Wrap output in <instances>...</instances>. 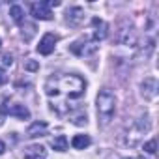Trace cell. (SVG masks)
<instances>
[{
  "instance_id": "7a4b0ae2",
  "label": "cell",
  "mask_w": 159,
  "mask_h": 159,
  "mask_svg": "<svg viewBox=\"0 0 159 159\" xmlns=\"http://www.w3.org/2000/svg\"><path fill=\"white\" fill-rule=\"evenodd\" d=\"M96 107H98V114L103 125H107L112 120L114 109H116V98L109 92V90H101L96 98Z\"/></svg>"
},
{
  "instance_id": "5bb4252c",
  "label": "cell",
  "mask_w": 159,
  "mask_h": 159,
  "mask_svg": "<svg viewBox=\"0 0 159 159\" xmlns=\"http://www.w3.org/2000/svg\"><path fill=\"white\" fill-rule=\"evenodd\" d=\"M71 122H73V124H77V125H84V124H86V112H83V111H81L77 116H71Z\"/></svg>"
},
{
  "instance_id": "44dd1931",
  "label": "cell",
  "mask_w": 159,
  "mask_h": 159,
  "mask_svg": "<svg viewBox=\"0 0 159 159\" xmlns=\"http://www.w3.org/2000/svg\"><path fill=\"white\" fill-rule=\"evenodd\" d=\"M0 45H2V41H0Z\"/></svg>"
},
{
  "instance_id": "ffe728a7",
  "label": "cell",
  "mask_w": 159,
  "mask_h": 159,
  "mask_svg": "<svg viewBox=\"0 0 159 159\" xmlns=\"http://www.w3.org/2000/svg\"><path fill=\"white\" fill-rule=\"evenodd\" d=\"M0 125H2V120H0Z\"/></svg>"
},
{
  "instance_id": "4fadbf2b",
  "label": "cell",
  "mask_w": 159,
  "mask_h": 159,
  "mask_svg": "<svg viewBox=\"0 0 159 159\" xmlns=\"http://www.w3.org/2000/svg\"><path fill=\"white\" fill-rule=\"evenodd\" d=\"M10 15H11V19H13L17 25H21L23 19H25V13H23V8H21V6H11Z\"/></svg>"
},
{
  "instance_id": "9a60e30c",
  "label": "cell",
  "mask_w": 159,
  "mask_h": 159,
  "mask_svg": "<svg viewBox=\"0 0 159 159\" xmlns=\"http://www.w3.org/2000/svg\"><path fill=\"white\" fill-rule=\"evenodd\" d=\"M0 62H2L4 66H11V64H13V56H11V52H2V54H0Z\"/></svg>"
},
{
  "instance_id": "3957f363",
  "label": "cell",
  "mask_w": 159,
  "mask_h": 159,
  "mask_svg": "<svg viewBox=\"0 0 159 159\" xmlns=\"http://www.w3.org/2000/svg\"><path fill=\"white\" fill-rule=\"evenodd\" d=\"M56 41H58V38L54 36V34H45L41 39H39V45H38V52L39 54H43V56H49L52 51H54V47H56Z\"/></svg>"
},
{
  "instance_id": "9c48e42d",
  "label": "cell",
  "mask_w": 159,
  "mask_h": 159,
  "mask_svg": "<svg viewBox=\"0 0 159 159\" xmlns=\"http://www.w3.org/2000/svg\"><path fill=\"white\" fill-rule=\"evenodd\" d=\"M8 114L13 116V118H19V120H28L30 118V111L25 105H13V107H10Z\"/></svg>"
},
{
  "instance_id": "52a82bcc",
  "label": "cell",
  "mask_w": 159,
  "mask_h": 159,
  "mask_svg": "<svg viewBox=\"0 0 159 159\" xmlns=\"http://www.w3.org/2000/svg\"><path fill=\"white\" fill-rule=\"evenodd\" d=\"M155 94H157V81L152 79V77L144 79V83H142V96L146 99H153Z\"/></svg>"
},
{
  "instance_id": "ba28073f",
  "label": "cell",
  "mask_w": 159,
  "mask_h": 159,
  "mask_svg": "<svg viewBox=\"0 0 159 159\" xmlns=\"http://www.w3.org/2000/svg\"><path fill=\"white\" fill-rule=\"evenodd\" d=\"M47 135V124L45 122H34L28 129H26V137L36 139V137H43Z\"/></svg>"
},
{
  "instance_id": "5b68a950",
  "label": "cell",
  "mask_w": 159,
  "mask_h": 159,
  "mask_svg": "<svg viewBox=\"0 0 159 159\" xmlns=\"http://www.w3.org/2000/svg\"><path fill=\"white\" fill-rule=\"evenodd\" d=\"M25 159H47V150L41 144H32L25 148Z\"/></svg>"
},
{
  "instance_id": "7c38bea8",
  "label": "cell",
  "mask_w": 159,
  "mask_h": 159,
  "mask_svg": "<svg viewBox=\"0 0 159 159\" xmlns=\"http://www.w3.org/2000/svg\"><path fill=\"white\" fill-rule=\"evenodd\" d=\"M51 146H52L56 152H66V150H67V139H66L64 135H58V137H54V139L51 140Z\"/></svg>"
},
{
  "instance_id": "6da1fadb",
  "label": "cell",
  "mask_w": 159,
  "mask_h": 159,
  "mask_svg": "<svg viewBox=\"0 0 159 159\" xmlns=\"http://www.w3.org/2000/svg\"><path fill=\"white\" fill-rule=\"evenodd\" d=\"M84 86H86L84 81L79 75H66L60 79L51 77L45 84V94L52 98V96H58L60 90H66L69 98H81L84 94Z\"/></svg>"
},
{
  "instance_id": "277c9868",
  "label": "cell",
  "mask_w": 159,
  "mask_h": 159,
  "mask_svg": "<svg viewBox=\"0 0 159 159\" xmlns=\"http://www.w3.org/2000/svg\"><path fill=\"white\" fill-rule=\"evenodd\" d=\"M30 13L34 15V19H39V21H51L52 19V13H51L47 2H34L30 6Z\"/></svg>"
},
{
  "instance_id": "e0dca14e",
  "label": "cell",
  "mask_w": 159,
  "mask_h": 159,
  "mask_svg": "<svg viewBox=\"0 0 159 159\" xmlns=\"http://www.w3.org/2000/svg\"><path fill=\"white\" fill-rule=\"evenodd\" d=\"M144 150H146L148 153H155V140L146 142V144H144Z\"/></svg>"
},
{
  "instance_id": "d6986e66",
  "label": "cell",
  "mask_w": 159,
  "mask_h": 159,
  "mask_svg": "<svg viewBox=\"0 0 159 159\" xmlns=\"http://www.w3.org/2000/svg\"><path fill=\"white\" fill-rule=\"evenodd\" d=\"M4 152H6V144H4V142H2V140H0V155H2V153H4Z\"/></svg>"
},
{
  "instance_id": "30bf717a",
  "label": "cell",
  "mask_w": 159,
  "mask_h": 159,
  "mask_svg": "<svg viewBox=\"0 0 159 159\" xmlns=\"http://www.w3.org/2000/svg\"><path fill=\"white\" fill-rule=\"evenodd\" d=\"M92 144V139L88 137V135H75L73 139H71V146L75 148V150H84V148H88Z\"/></svg>"
},
{
  "instance_id": "ac0fdd59",
  "label": "cell",
  "mask_w": 159,
  "mask_h": 159,
  "mask_svg": "<svg viewBox=\"0 0 159 159\" xmlns=\"http://www.w3.org/2000/svg\"><path fill=\"white\" fill-rule=\"evenodd\" d=\"M6 83H8V75H6L4 69H0V86H4Z\"/></svg>"
},
{
  "instance_id": "8992f818",
  "label": "cell",
  "mask_w": 159,
  "mask_h": 159,
  "mask_svg": "<svg viewBox=\"0 0 159 159\" xmlns=\"http://www.w3.org/2000/svg\"><path fill=\"white\" fill-rule=\"evenodd\" d=\"M66 21L71 26H79V25L84 21V11L81 8H69L67 13H66Z\"/></svg>"
},
{
  "instance_id": "2e32d148",
  "label": "cell",
  "mask_w": 159,
  "mask_h": 159,
  "mask_svg": "<svg viewBox=\"0 0 159 159\" xmlns=\"http://www.w3.org/2000/svg\"><path fill=\"white\" fill-rule=\"evenodd\" d=\"M25 69H28V71H38V69H39V64L34 62V60H28V62L25 64Z\"/></svg>"
},
{
  "instance_id": "8fae6325",
  "label": "cell",
  "mask_w": 159,
  "mask_h": 159,
  "mask_svg": "<svg viewBox=\"0 0 159 159\" xmlns=\"http://www.w3.org/2000/svg\"><path fill=\"white\" fill-rule=\"evenodd\" d=\"M92 25L96 26V32H94V38L96 39H105L107 38V23L101 21V19H94Z\"/></svg>"
}]
</instances>
